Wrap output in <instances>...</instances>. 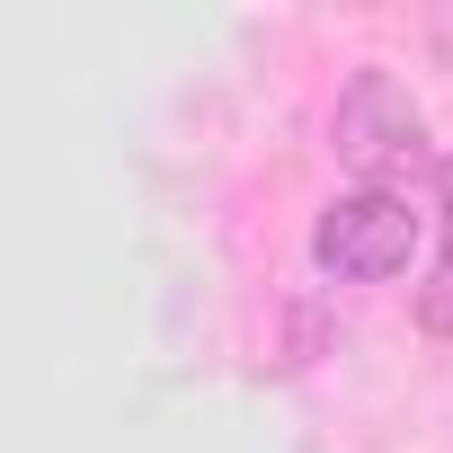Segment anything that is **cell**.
Segmentation results:
<instances>
[{
    "mask_svg": "<svg viewBox=\"0 0 453 453\" xmlns=\"http://www.w3.org/2000/svg\"><path fill=\"white\" fill-rule=\"evenodd\" d=\"M311 258H320L329 276H347V285H391V276H409V258H418V213H409V196H391V187L338 196V204L311 222Z\"/></svg>",
    "mask_w": 453,
    "mask_h": 453,
    "instance_id": "obj_1",
    "label": "cell"
},
{
    "mask_svg": "<svg viewBox=\"0 0 453 453\" xmlns=\"http://www.w3.org/2000/svg\"><path fill=\"white\" fill-rule=\"evenodd\" d=\"M338 160L365 187H382L391 169H418L426 160V116H418V98L391 72H356L347 81V98H338Z\"/></svg>",
    "mask_w": 453,
    "mask_h": 453,
    "instance_id": "obj_2",
    "label": "cell"
},
{
    "mask_svg": "<svg viewBox=\"0 0 453 453\" xmlns=\"http://www.w3.org/2000/svg\"><path fill=\"white\" fill-rule=\"evenodd\" d=\"M444 258H453V213H444Z\"/></svg>",
    "mask_w": 453,
    "mask_h": 453,
    "instance_id": "obj_3",
    "label": "cell"
}]
</instances>
